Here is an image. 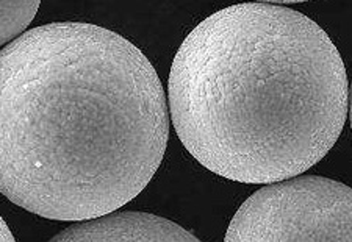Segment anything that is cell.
Returning a JSON list of instances; mask_svg holds the SVG:
<instances>
[{"mask_svg": "<svg viewBox=\"0 0 352 242\" xmlns=\"http://www.w3.org/2000/svg\"><path fill=\"white\" fill-rule=\"evenodd\" d=\"M168 138L154 66L109 28L54 22L0 50V193L28 213L80 222L119 210L151 183Z\"/></svg>", "mask_w": 352, "mask_h": 242, "instance_id": "1", "label": "cell"}, {"mask_svg": "<svg viewBox=\"0 0 352 242\" xmlns=\"http://www.w3.org/2000/svg\"><path fill=\"white\" fill-rule=\"evenodd\" d=\"M169 114L210 172L266 184L300 176L342 134L349 83L338 49L299 11L246 2L190 32L168 78Z\"/></svg>", "mask_w": 352, "mask_h": 242, "instance_id": "2", "label": "cell"}, {"mask_svg": "<svg viewBox=\"0 0 352 242\" xmlns=\"http://www.w3.org/2000/svg\"><path fill=\"white\" fill-rule=\"evenodd\" d=\"M226 242H351L352 191L324 177L266 183L238 208Z\"/></svg>", "mask_w": 352, "mask_h": 242, "instance_id": "3", "label": "cell"}, {"mask_svg": "<svg viewBox=\"0 0 352 242\" xmlns=\"http://www.w3.org/2000/svg\"><path fill=\"white\" fill-rule=\"evenodd\" d=\"M54 242H199L195 234L186 232L173 221L147 213L119 211L107 213L63 230Z\"/></svg>", "mask_w": 352, "mask_h": 242, "instance_id": "4", "label": "cell"}, {"mask_svg": "<svg viewBox=\"0 0 352 242\" xmlns=\"http://www.w3.org/2000/svg\"><path fill=\"white\" fill-rule=\"evenodd\" d=\"M41 0H0V46L21 36L32 24Z\"/></svg>", "mask_w": 352, "mask_h": 242, "instance_id": "5", "label": "cell"}, {"mask_svg": "<svg viewBox=\"0 0 352 242\" xmlns=\"http://www.w3.org/2000/svg\"><path fill=\"white\" fill-rule=\"evenodd\" d=\"M16 238L13 236V233L10 232L8 225L5 223V221L0 217V242H14Z\"/></svg>", "mask_w": 352, "mask_h": 242, "instance_id": "6", "label": "cell"}, {"mask_svg": "<svg viewBox=\"0 0 352 242\" xmlns=\"http://www.w3.org/2000/svg\"><path fill=\"white\" fill-rule=\"evenodd\" d=\"M258 2H265V3H300V2H309V0H258Z\"/></svg>", "mask_w": 352, "mask_h": 242, "instance_id": "7", "label": "cell"}]
</instances>
